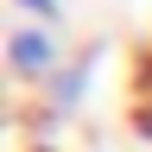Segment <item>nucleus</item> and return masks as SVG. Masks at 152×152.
I'll return each instance as SVG.
<instances>
[{
	"label": "nucleus",
	"instance_id": "obj_1",
	"mask_svg": "<svg viewBox=\"0 0 152 152\" xmlns=\"http://www.w3.org/2000/svg\"><path fill=\"white\" fill-rule=\"evenodd\" d=\"M7 70L19 83H51L64 70V51H57L51 26H13L7 32Z\"/></svg>",
	"mask_w": 152,
	"mask_h": 152
},
{
	"label": "nucleus",
	"instance_id": "obj_2",
	"mask_svg": "<svg viewBox=\"0 0 152 152\" xmlns=\"http://www.w3.org/2000/svg\"><path fill=\"white\" fill-rule=\"evenodd\" d=\"M89 70H95V51H83L76 64H64V70L45 83V108H51V114H70L76 102H83V89H89Z\"/></svg>",
	"mask_w": 152,
	"mask_h": 152
},
{
	"label": "nucleus",
	"instance_id": "obj_3",
	"mask_svg": "<svg viewBox=\"0 0 152 152\" xmlns=\"http://www.w3.org/2000/svg\"><path fill=\"white\" fill-rule=\"evenodd\" d=\"M19 7H26L32 19H45V26H51V19H57V13H64V0H19Z\"/></svg>",
	"mask_w": 152,
	"mask_h": 152
}]
</instances>
